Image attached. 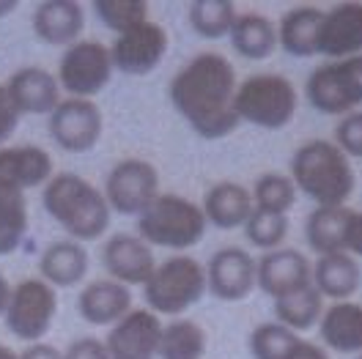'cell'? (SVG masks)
Listing matches in <instances>:
<instances>
[{
  "label": "cell",
  "mask_w": 362,
  "mask_h": 359,
  "mask_svg": "<svg viewBox=\"0 0 362 359\" xmlns=\"http://www.w3.org/2000/svg\"><path fill=\"white\" fill-rule=\"evenodd\" d=\"M105 201L110 211L124 217H140L159 195V173L146 159H121L105 179Z\"/></svg>",
  "instance_id": "30bf717a"
},
{
  "label": "cell",
  "mask_w": 362,
  "mask_h": 359,
  "mask_svg": "<svg viewBox=\"0 0 362 359\" xmlns=\"http://www.w3.org/2000/svg\"><path fill=\"white\" fill-rule=\"evenodd\" d=\"M299 343H302V335L286 329L277 321L255 326L247 340L252 359H288L296 351Z\"/></svg>",
  "instance_id": "836d02e7"
},
{
  "label": "cell",
  "mask_w": 362,
  "mask_h": 359,
  "mask_svg": "<svg viewBox=\"0 0 362 359\" xmlns=\"http://www.w3.org/2000/svg\"><path fill=\"white\" fill-rule=\"evenodd\" d=\"M102 264L110 274V280L121 286H146L151 271L157 269L151 247L132 233H115L102 247Z\"/></svg>",
  "instance_id": "e0dca14e"
},
{
  "label": "cell",
  "mask_w": 362,
  "mask_h": 359,
  "mask_svg": "<svg viewBox=\"0 0 362 359\" xmlns=\"http://www.w3.org/2000/svg\"><path fill=\"white\" fill-rule=\"evenodd\" d=\"M206 217L201 206L181 195H162L137 217V236L148 247L165 249H189L206 236Z\"/></svg>",
  "instance_id": "277c9868"
},
{
  "label": "cell",
  "mask_w": 362,
  "mask_h": 359,
  "mask_svg": "<svg viewBox=\"0 0 362 359\" xmlns=\"http://www.w3.org/2000/svg\"><path fill=\"white\" fill-rule=\"evenodd\" d=\"M245 236L252 247L272 252L280 249L286 236H288V217L286 214H267V211H255L250 214V220L245 223Z\"/></svg>",
  "instance_id": "d590c367"
},
{
  "label": "cell",
  "mask_w": 362,
  "mask_h": 359,
  "mask_svg": "<svg viewBox=\"0 0 362 359\" xmlns=\"http://www.w3.org/2000/svg\"><path fill=\"white\" fill-rule=\"evenodd\" d=\"M64 359H110L105 340L99 337H77L69 343V348L64 351Z\"/></svg>",
  "instance_id": "74e56055"
},
{
  "label": "cell",
  "mask_w": 362,
  "mask_h": 359,
  "mask_svg": "<svg viewBox=\"0 0 362 359\" xmlns=\"http://www.w3.org/2000/svg\"><path fill=\"white\" fill-rule=\"evenodd\" d=\"M189 28L204 39H223L236 23V6L230 0H195L187 11Z\"/></svg>",
  "instance_id": "1f68e13d"
},
{
  "label": "cell",
  "mask_w": 362,
  "mask_h": 359,
  "mask_svg": "<svg viewBox=\"0 0 362 359\" xmlns=\"http://www.w3.org/2000/svg\"><path fill=\"white\" fill-rule=\"evenodd\" d=\"M162 321L151 310H129L113 324L105 348L110 359H157Z\"/></svg>",
  "instance_id": "5bb4252c"
},
{
  "label": "cell",
  "mask_w": 362,
  "mask_h": 359,
  "mask_svg": "<svg viewBox=\"0 0 362 359\" xmlns=\"http://www.w3.org/2000/svg\"><path fill=\"white\" fill-rule=\"evenodd\" d=\"M324 11L316 6H299L283 14L277 25V45L294 58H310L316 55L318 25Z\"/></svg>",
  "instance_id": "4316f807"
},
{
  "label": "cell",
  "mask_w": 362,
  "mask_h": 359,
  "mask_svg": "<svg viewBox=\"0 0 362 359\" xmlns=\"http://www.w3.org/2000/svg\"><path fill=\"white\" fill-rule=\"evenodd\" d=\"M294 187L318 206H346L354 192V167L332 140H308L291 157Z\"/></svg>",
  "instance_id": "3957f363"
},
{
  "label": "cell",
  "mask_w": 362,
  "mask_h": 359,
  "mask_svg": "<svg viewBox=\"0 0 362 359\" xmlns=\"http://www.w3.org/2000/svg\"><path fill=\"white\" fill-rule=\"evenodd\" d=\"M230 45L247 61H264L277 47V25L264 14H236L230 28Z\"/></svg>",
  "instance_id": "83f0119b"
},
{
  "label": "cell",
  "mask_w": 362,
  "mask_h": 359,
  "mask_svg": "<svg viewBox=\"0 0 362 359\" xmlns=\"http://www.w3.org/2000/svg\"><path fill=\"white\" fill-rule=\"evenodd\" d=\"M206 332L201 324L189 318H176L162 326L159 337V359H204L206 357Z\"/></svg>",
  "instance_id": "f546056e"
},
{
  "label": "cell",
  "mask_w": 362,
  "mask_h": 359,
  "mask_svg": "<svg viewBox=\"0 0 362 359\" xmlns=\"http://www.w3.org/2000/svg\"><path fill=\"white\" fill-rule=\"evenodd\" d=\"M33 33L49 47H71L86 28V11L77 0H45L33 11Z\"/></svg>",
  "instance_id": "ffe728a7"
},
{
  "label": "cell",
  "mask_w": 362,
  "mask_h": 359,
  "mask_svg": "<svg viewBox=\"0 0 362 359\" xmlns=\"http://www.w3.org/2000/svg\"><path fill=\"white\" fill-rule=\"evenodd\" d=\"M274 315H277V324H283L286 329H291L296 335L308 332L324 315V296L310 283L308 288H299V291L274 299Z\"/></svg>",
  "instance_id": "f1b7e54d"
},
{
  "label": "cell",
  "mask_w": 362,
  "mask_h": 359,
  "mask_svg": "<svg viewBox=\"0 0 362 359\" xmlns=\"http://www.w3.org/2000/svg\"><path fill=\"white\" fill-rule=\"evenodd\" d=\"M316 52L332 61L362 55V3H340L324 11L318 25Z\"/></svg>",
  "instance_id": "9a60e30c"
},
{
  "label": "cell",
  "mask_w": 362,
  "mask_h": 359,
  "mask_svg": "<svg viewBox=\"0 0 362 359\" xmlns=\"http://www.w3.org/2000/svg\"><path fill=\"white\" fill-rule=\"evenodd\" d=\"M20 359H64V351H58L49 343H33L20 354Z\"/></svg>",
  "instance_id": "60d3db41"
},
{
  "label": "cell",
  "mask_w": 362,
  "mask_h": 359,
  "mask_svg": "<svg viewBox=\"0 0 362 359\" xmlns=\"http://www.w3.org/2000/svg\"><path fill=\"white\" fill-rule=\"evenodd\" d=\"M296 88L283 74H252L236 86L233 110L239 121L261 129H283L296 115Z\"/></svg>",
  "instance_id": "8992f818"
},
{
  "label": "cell",
  "mask_w": 362,
  "mask_h": 359,
  "mask_svg": "<svg viewBox=\"0 0 362 359\" xmlns=\"http://www.w3.org/2000/svg\"><path fill=\"white\" fill-rule=\"evenodd\" d=\"M110 77H113L110 47L86 39L64 49L55 80L69 93V99H93L96 93L107 88Z\"/></svg>",
  "instance_id": "9c48e42d"
},
{
  "label": "cell",
  "mask_w": 362,
  "mask_h": 359,
  "mask_svg": "<svg viewBox=\"0 0 362 359\" xmlns=\"http://www.w3.org/2000/svg\"><path fill=\"white\" fill-rule=\"evenodd\" d=\"M288 359H329V357H327V351L318 343H310V340L302 337V343L296 346V351Z\"/></svg>",
  "instance_id": "b9f144b4"
},
{
  "label": "cell",
  "mask_w": 362,
  "mask_h": 359,
  "mask_svg": "<svg viewBox=\"0 0 362 359\" xmlns=\"http://www.w3.org/2000/svg\"><path fill=\"white\" fill-rule=\"evenodd\" d=\"M17 124H20V110L14 107L6 86H0V148L6 146L8 137L17 132Z\"/></svg>",
  "instance_id": "f35d334b"
},
{
  "label": "cell",
  "mask_w": 362,
  "mask_h": 359,
  "mask_svg": "<svg viewBox=\"0 0 362 359\" xmlns=\"http://www.w3.org/2000/svg\"><path fill=\"white\" fill-rule=\"evenodd\" d=\"M305 93L324 115H349L362 105V55L332 61L310 71Z\"/></svg>",
  "instance_id": "ba28073f"
},
{
  "label": "cell",
  "mask_w": 362,
  "mask_h": 359,
  "mask_svg": "<svg viewBox=\"0 0 362 359\" xmlns=\"http://www.w3.org/2000/svg\"><path fill=\"white\" fill-rule=\"evenodd\" d=\"M0 359H20V354H17L14 348H8V346L0 343Z\"/></svg>",
  "instance_id": "f6af8a7d"
},
{
  "label": "cell",
  "mask_w": 362,
  "mask_h": 359,
  "mask_svg": "<svg viewBox=\"0 0 362 359\" xmlns=\"http://www.w3.org/2000/svg\"><path fill=\"white\" fill-rule=\"evenodd\" d=\"M340 151L351 159H362V110L343 115L335 126V140Z\"/></svg>",
  "instance_id": "8d00e7d4"
},
{
  "label": "cell",
  "mask_w": 362,
  "mask_h": 359,
  "mask_svg": "<svg viewBox=\"0 0 362 359\" xmlns=\"http://www.w3.org/2000/svg\"><path fill=\"white\" fill-rule=\"evenodd\" d=\"M168 96L179 115L204 137H228L242 121L233 110L236 71L220 52H201L170 80Z\"/></svg>",
  "instance_id": "6da1fadb"
},
{
  "label": "cell",
  "mask_w": 362,
  "mask_h": 359,
  "mask_svg": "<svg viewBox=\"0 0 362 359\" xmlns=\"http://www.w3.org/2000/svg\"><path fill=\"white\" fill-rule=\"evenodd\" d=\"M354 208L349 206H316L313 214L308 217L305 225V236L313 252L321 255H332V252H346V233L351 223Z\"/></svg>",
  "instance_id": "484cf974"
},
{
  "label": "cell",
  "mask_w": 362,
  "mask_h": 359,
  "mask_svg": "<svg viewBox=\"0 0 362 359\" xmlns=\"http://www.w3.org/2000/svg\"><path fill=\"white\" fill-rule=\"evenodd\" d=\"M45 211L69 233L71 242H93L110 228V206L102 189L77 173H55L42 192Z\"/></svg>",
  "instance_id": "7a4b0ae2"
},
{
  "label": "cell",
  "mask_w": 362,
  "mask_h": 359,
  "mask_svg": "<svg viewBox=\"0 0 362 359\" xmlns=\"http://www.w3.org/2000/svg\"><path fill=\"white\" fill-rule=\"evenodd\" d=\"M206 293V269L189 255H173L157 264L143 286L146 305L154 315H181Z\"/></svg>",
  "instance_id": "5b68a950"
},
{
  "label": "cell",
  "mask_w": 362,
  "mask_h": 359,
  "mask_svg": "<svg viewBox=\"0 0 362 359\" xmlns=\"http://www.w3.org/2000/svg\"><path fill=\"white\" fill-rule=\"evenodd\" d=\"M252 206L255 211H267V214H286L294 208L296 203V187L294 181L283 173H264L252 187Z\"/></svg>",
  "instance_id": "d6a6232c"
},
{
  "label": "cell",
  "mask_w": 362,
  "mask_h": 359,
  "mask_svg": "<svg viewBox=\"0 0 362 359\" xmlns=\"http://www.w3.org/2000/svg\"><path fill=\"white\" fill-rule=\"evenodd\" d=\"M55 176L52 157L39 146H3L0 148V184L11 189H36Z\"/></svg>",
  "instance_id": "ac0fdd59"
},
{
  "label": "cell",
  "mask_w": 362,
  "mask_h": 359,
  "mask_svg": "<svg viewBox=\"0 0 362 359\" xmlns=\"http://www.w3.org/2000/svg\"><path fill=\"white\" fill-rule=\"evenodd\" d=\"M28 233L25 192L0 184V255H11Z\"/></svg>",
  "instance_id": "4dcf8cb0"
},
{
  "label": "cell",
  "mask_w": 362,
  "mask_h": 359,
  "mask_svg": "<svg viewBox=\"0 0 362 359\" xmlns=\"http://www.w3.org/2000/svg\"><path fill=\"white\" fill-rule=\"evenodd\" d=\"M357 359H362V354H357Z\"/></svg>",
  "instance_id": "bcb514c9"
},
{
  "label": "cell",
  "mask_w": 362,
  "mask_h": 359,
  "mask_svg": "<svg viewBox=\"0 0 362 359\" xmlns=\"http://www.w3.org/2000/svg\"><path fill=\"white\" fill-rule=\"evenodd\" d=\"M310 271H313V264L299 249H272V252H264V258L255 264V286L272 299H280L286 293L308 288Z\"/></svg>",
  "instance_id": "2e32d148"
},
{
  "label": "cell",
  "mask_w": 362,
  "mask_h": 359,
  "mask_svg": "<svg viewBox=\"0 0 362 359\" xmlns=\"http://www.w3.org/2000/svg\"><path fill=\"white\" fill-rule=\"evenodd\" d=\"M168 52V33L159 23H146L129 28L127 33L115 36L110 47L113 71H121L127 77H146L162 64Z\"/></svg>",
  "instance_id": "7c38bea8"
},
{
  "label": "cell",
  "mask_w": 362,
  "mask_h": 359,
  "mask_svg": "<svg viewBox=\"0 0 362 359\" xmlns=\"http://www.w3.org/2000/svg\"><path fill=\"white\" fill-rule=\"evenodd\" d=\"M321 343L338 354H362V305L335 302L318 321Z\"/></svg>",
  "instance_id": "603a6c76"
},
{
  "label": "cell",
  "mask_w": 362,
  "mask_h": 359,
  "mask_svg": "<svg viewBox=\"0 0 362 359\" xmlns=\"http://www.w3.org/2000/svg\"><path fill=\"white\" fill-rule=\"evenodd\" d=\"M346 252L349 255H360L362 258V211L351 214L349 233H346Z\"/></svg>",
  "instance_id": "ab89813d"
},
{
  "label": "cell",
  "mask_w": 362,
  "mask_h": 359,
  "mask_svg": "<svg viewBox=\"0 0 362 359\" xmlns=\"http://www.w3.org/2000/svg\"><path fill=\"white\" fill-rule=\"evenodd\" d=\"M8 296H11V283L0 274V315L6 313V305H8Z\"/></svg>",
  "instance_id": "7bdbcfd3"
},
{
  "label": "cell",
  "mask_w": 362,
  "mask_h": 359,
  "mask_svg": "<svg viewBox=\"0 0 362 359\" xmlns=\"http://www.w3.org/2000/svg\"><path fill=\"white\" fill-rule=\"evenodd\" d=\"M6 90L20 115H49L61 102L58 80L42 66H25L14 71L6 83Z\"/></svg>",
  "instance_id": "d6986e66"
},
{
  "label": "cell",
  "mask_w": 362,
  "mask_h": 359,
  "mask_svg": "<svg viewBox=\"0 0 362 359\" xmlns=\"http://www.w3.org/2000/svg\"><path fill=\"white\" fill-rule=\"evenodd\" d=\"M252 208L255 206H252L250 189L236 181H217L214 187H209L204 195V206H201L206 225H214L220 230L245 228Z\"/></svg>",
  "instance_id": "7402d4cb"
},
{
  "label": "cell",
  "mask_w": 362,
  "mask_h": 359,
  "mask_svg": "<svg viewBox=\"0 0 362 359\" xmlns=\"http://www.w3.org/2000/svg\"><path fill=\"white\" fill-rule=\"evenodd\" d=\"M206 269V291L223 302H242L255 291V258L242 247L217 249Z\"/></svg>",
  "instance_id": "4fadbf2b"
},
{
  "label": "cell",
  "mask_w": 362,
  "mask_h": 359,
  "mask_svg": "<svg viewBox=\"0 0 362 359\" xmlns=\"http://www.w3.org/2000/svg\"><path fill=\"white\" fill-rule=\"evenodd\" d=\"M47 129L58 148L69 154H86L96 148L105 121L93 99H61L58 107L49 112Z\"/></svg>",
  "instance_id": "8fae6325"
},
{
  "label": "cell",
  "mask_w": 362,
  "mask_h": 359,
  "mask_svg": "<svg viewBox=\"0 0 362 359\" xmlns=\"http://www.w3.org/2000/svg\"><path fill=\"white\" fill-rule=\"evenodd\" d=\"M310 283H313V288L321 296H329L335 302H349L354 293L360 291V283H362L360 264L349 252L321 255L316 264H313Z\"/></svg>",
  "instance_id": "cb8c5ba5"
},
{
  "label": "cell",
  "mask_w": 362,
  "mask_h": 359,
  "mask_svg": "<svg viewBox=\"0 0 362 359\" xmlns=\"http://www.w3.org/2000/svg\"><path fill=\"white\" fill-rule=\"evenodd\" d=\"M17 0H0V17H8V14H14L17 11Z\"/></svg>",
  "instance_id": "ee69618b"
},
{
  "label": "cell",
  "mask_w": 362,
  "mask_h": 359,
  "mask_svg": "<svg viewBox=\"0 0 362 359\" xmlns=\"http://www.w3.org/2000/svg\"><path fill=\"white\" fill-rule=\"evenodd\" d=\"M132 310V291L115 280H93L77 296V313L93 326H113Z\"/></svg>",
  "instance_id": "44dd1931"
},
{
  "label": "cell",
  "mask_w": 362,
  "mask_h": 359,
  "mask_svg": "<svg viewBox=\"0 0 362 359\" xmlns=\"http://www.w3.org/2000/svg\"><path fill=\"white\" fill-rule=\"evenodd\" d=\"M93 11L115 36L127 33L129 28L148 20V3L146 0H93Z\"/></svg>",
  "instance_id": "e575fe53"
},
{
  "label": "cell",
  "mask_w": 362,
  "mask_h": 359,
  "mask_svg": "<svg viewBox=\"0 0 362 359\" xmlns=\"http://www.w3.org/2000/svg\"><path fill=\"white\" fill-rule=\"evenodd\" d=\"M39 274L52 288H71L88 274V249L80 242H55L39 258Z\"/></svg>",
  "instance_id": "d4e9b609"
},
{
  "label": "cell",
  "mask_w": 362,
  "mask_h": 359,
  "mask_svg": "<svg viewBox=\"0 0 362 359\" xmlns=\"http://www.w3.org/2000/svg\"><path fill=\"white\" fill-rule=\"evenodd\" d=\"M58 313V293L47 286L42 277H28L23 283L11 286V296L6 305V329L17 340L25 343H42L49 332Z\"/></svg>",
  "instance_id": "52a82bcc"
}]
</instances>
